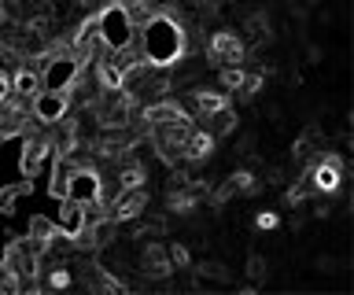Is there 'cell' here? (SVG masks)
<instances>
[{
	"label": "cell",
	"instance_id": "obj_1",
	"mask_svg": "<svg viewBox=\"0 0 354 295\" xmlns=\"http://www.w3.org/2000/svg\"><path fill=\"white\" fill-rule=\"evenodd\" d=\"M137 45H140V56L148 63H155V67H174L185 56V26L166 12H155L144 23V41H137Z\"/></svg>",
	"mask_w": 354,
	"mask_h": 295
},
{
	"label": "cell",
	"instance_id": "obj_2",
	"mask_svg": "<svg viewBox=\"0 0 354 295\" xmlns=\"http://www.w3.org/2000/svg\"><path fill=\"white\" fill-rule=\"evenodd\" d=\"M85 111L96 118L100 129H118V126H126L140 107L129 100V93L122 89V85H111V89H96V96L85 104Z\"/></svg>",
	"mask_w": 354,
	"mask_h": 295
},
{
	"label": "cell",
	"instance_id": "obj_3",
	"mask_svg": "<svg viewBox=\"0 0 354 295\" xmlns=\"http://www.w3.org/2000/svg\"><path fill=\"white\" fill-rule=\"evenodd\" d=\"M96 19H100V41H104V48H107V52L133 45V37H137V26L129 23L126 8H122L118 0H111V4H107Z\"/></svg>",
	"mask_w": 354,
	"mask_h": 295
},
{
	"label": "cell",
	"instance_id": "obj_4",
	"mask_svg": "<svg viewBox=\"0 0 354 295\" xmlns=\"http://www.w3.org/2000/svg\"><path fill=\"white\" fill-rule=\"evenodd\" d=\"M248 59V45L236 30H214L207 41V63L214 67H236V63Z\"/></svg>",
	"mask_w": 354,
	"mask_h": 295
},
{
	"label": "cell",
	"instance_id": "obj_5",
	"mask_svg": "<svg viewBox=\"0 0 354 295\" xmlns=\"http://www.w3.org/2000/svg\"><path fill=\"white\" fill-rule=\"evenodd\" d=\"M82 70V63L74 56H48V63L41 67V89H52V93H71V85Z\"/></svg>",
	"mask_w": 354,
	"mask_h": 295
},
{
	"label": "cell",
	"instance_id": "obj_6",
	"mask_svg": "<svg viewBox=\"0 0 354 295\" xmlns=\"http://www.w3.org/2000/svg\"><path fill=\"white\" fill-rule=\"evenodd\" d=\"M137 269H140L148 280H166V277H170L174 266H170V255H166V244H162V240H140Z\"/></svg>",
	"mask_w": 354,
	"mask_h": 295
},
{
	"label": "cell",
	"instance_id": "obj_7",
	"mask_svg": "<svg viewBox=\"0 0 354 295\" xmlns=\"http://www.w3.org/2000/svg\"><path fill=\"white\" fill-rule=\"evenodd\" d=\"M144 207H148V189H122L115 192V200L107 203V218L111 222H133V218H140L144 214Z\"/></svg>",
	"mask_w": 354,
	"mask_h": 295
},
{
	"label": "cell",
	"instance_id": "obj_8",
	"mask_svg": "<svg viewBox=\"0 0 354 295\" xmlns=\"http://www.w3.org/2000/svg\"><path fill=\"white\" fill-rule=\"evenodd\" d=\"M71 93H52V89H41L33 96V118L37 122H59V118L71 115Z\"/></svg>",
	"mask_w": 354,
	"mask_h": 295
},
{
	"label": "cell",
	"instance_id": "obj_9",
	"mask_svg": "<svg viewBox=\"0 0 354 295\" xmlns=\"http://www.w3.org/2000/svg\"><path fill=\"white\" fill-rule=\"evenodd\" d=\"M188 115L192 118H210L218 115L221 107H232V96L221 89H188Z\"/></svg>",
	"mask_w": 354,
	"mask_h": 295
},
{
	"label": "cell",
	"instance_id": "obj_10",
	"mask_svg": "<svg viewBox=\"0 0 354 295\" xmlns=\"http://www.w3.org/2000/svg\"><path fill=\"white\" fill-rule=\"evenodd\" d=\"M214 144L218 140L210 137L207 126H192V133H188L185 148H181V162H207L210 155H214Z\"/></svg>",
	"mask_w": 354,
	"mask_h": 295
},
{
	"label": "cell",
	"instance_id": "obj_11",
	"mask_svg": "<svg viewBox=\"0 0 354 295\" xmlns=\"http://www.w3.org/2000/svg\"><path fill=\"white\" fill-rule=\"evenodd\" d=\"M199 203H203V196H196L192 189H166V211L177 214V218H192L199 211Z\"/></svg>",
	"mask_w": 354,
	"mask_h": 295
},
{
	"label": "cell",
	"instance_id": "obj_12",
	"mask_svg": "<svg viewBox=\"0 0 354 295\" xmlns=\"http://www.w3.org/2000/svg\"><path fill=\"white\" fill-rule=\"evenodd\" d=\"M11 89L22 93V96H37L41 93V67H33L30 59H22L15 74H11Z\"/></svg>",
	"mask_w": 354,
	"mask_h": 295
},
{
	"label": "cell",
	"instance_id": "obj_13",
	"mask_svg": "<svg viewBox=\"0 0 354 295\" xmlns=\"http://www.w3.org/2000/svg\"><path fill=\"white\" fill-rule=\"evenodd\" d=\"M44 269V277H37L41 280V292H63V288H74V273H71V266H41Z\"/></svg>",
	"mask_w": 354,
	"mask_h": 295
},
{
	"label": "cell",
	"instance_id": "obj_14",
	"mask_svg": "<svg viewBox=\"0 0 354 295\" xmlns=\"http://www.w3.org/2000/svg\"><path fill=\"white\" fill-rule=\"evenodd\" d=\"M236 122H240V118H236V107H221L218 115H210V118H203V126L210 129V137H214V140H221V137H229L232 129H236Z\"/></svg>",
	"mask_w": 354,
	"mask_h": 295
},
{
	"label": "cell",
	"instance_id": "obj_15",
	"mask_svg": "<svg viewBox=\"0 0 354 295\" xmlns=\"http://www.w3.org/2000/svg\"><path fill=\"white\" fill-rule=\"evenodd\" d=\"M118 4L126 8L129 23L137 26V30H140L144 23H148V19H151L155 12H159V0H118Z\"/></svg>",
	"mask_w": 354,
	"mask_h": 295
},
{
	"label": "cell",
	"instance_id": "obj_16",
	"mask_svg": "<svg viewBox=\"0 0 354 295\" xmlns=\"http://www.w3.org/2000/svg\"><path fill=\"white\" fill-rule=\"evenodd\" d=\"M314 200V189H310V181H306V173H299L295 184H288L284 189V203L292 207V211H303V207Z\"/></svg>",
	"mask_w": 354,
	"mask_h": 295
},
{
	"label": "cell",
	"instance_id": "obj_17",
	"mask_svg": "<svg viewBox=\"0 0 354 295\" xmlns=\"http://www.w3.org/2000/svg\"><path fill=\"white\" fill-rule=\"evenodd\" d=\"M229 178H232V184H236V196H259L262 192V178L254 170H248V166L232 170Z\"/></svg>",
	"mask_w": 354,
	"mask_h": 295
},
{
	"label": "cell",
	"instance_id": "obj_18",
	"mask_svg": "<svg viewBox=\"0 0 354 295\" xmlns=\"http://www.w3.org/2000/svg\"><path fill=\"white\" fill-rule=\"evenodd\" d=\"M243 82H248V70H243V63H236V67H218V85H221V93L232 96Z\"/></svg>",
	"mask_w": 354,
	"mask_h": 295
},
{
	"label": "cell",
	"instance_id": "obj_19",
	"mask_svg": "<svg viewBox=\"0 0 354 295\" xmlns=\"http://www.w3.org/2000/svg\"><path fill=\"white\" fill-rule=\"evenodd\" d=\"M26 233L37 236V240H44V244H52V240L59 236V225H55L52 218H44V214H33L30 225H26Z\"/></svg>",
	"mask_w": 354,
	"mask_h": 295
},
{
	"label": "cell",
	"instance_id": "obj_20",
	"mask_svg": "<svg viewBox=\"0 0 354 295\" xmlns=\"http://www.w3.org/2000/svg\"><path fill=\"white\" fill-rule=\"evenodd\" d=\"M155 236H166V218H159V214L148 218V222H140V225L129 233L133 244H140V240H155Z\"/></svg>",
	"mask_w": 354,
	"mask_h": 295
},
{
	"label": "cell",
	"instance_id": "obj_21",
	"mask_svg": "<svg viewBox=\"0 0 354 295\" xmlns=\"http://www.w3.org/2000/svg\"><path fill=\"white\" fill-rule=\"evenodd\" d=\"M262 89H266V74L259 70V74H248V82H243V85H240V89L232 93V96H236L240 104H251V100H254V96H259Z\"/></svg>",
	"mask_w": 354,
	"mask_h": 295
},
{
	"label": "cell",
	"instance_id": "obj_22",
	"mask_svg": "<svg viewBox=\"0 0 354 295\" xmlns=\"http://www.w3.org/2000/svg\"><path fill=\"white\" fill-rule=\"evenodd\" d=\"M166 255H170L174 269H192V251H188V244H181V240H170V244H166Z\"/></svg>",
	"mask_w": 354,
	"mask_h": 295
},
{
	"label": "cell",
	"instance_id": "obj_23",
	"mask_svg": "<svg viewBox=\"0 0 354 295\" xmlns=\"http://www.w3.org/2000/svg\"><path fill=\"white\" fill-rule=\"evenodd\" d=\"M192 269L199 273V277H210V280H221V284L229 280V269H225V262H218V258H203V262H196Z\"/></svg>",
	"mask_w": 354,
	"mask_h": 295
},
{
	"label": "cell",
	"instance_id": "obj_24",
	"mask_svg": "<svg viewBox=\"0 0 354 295\" xmlns=\"http://www.w3.org/2000/svg\"><path fill=\"white\" fill-rule=\"evenodd\" d=\"M248 277H251V284H262L266 277H270V262H266V255H259V251H251L248 255Z\"/></svg>",
	"mask_w": 354,
	"mask_h": 295
},
{
	"label": "cell",
	"instance_id": "obj_25",
	"mask_svg": "<svg viewBox=\"0 0 354 295\" xmlns=\"http://www.w3.org/2000/svg\"><path fill=\"white\" fill-rule=\"evenodd\" d=\"M19 292H22V280L0 262V295H19Z\"/></svg>",
	"mask_w": 354,
	"mask_h": 295
},
{
	"label": "cell",
	"instance_id": "obj_26",
	"mask_svg": "<svg viewBox=\"0 0 354 295\" xmlns=\"http://www.w3.org/2000/svg\"><path fill=\"white\" fill-rule=\"evenodd\" d=\"M277 225H281V214L277 211H259L254 214V229H259V233H273Z\"/></svg>",
	"mask_w": 354,
	"mask_h": 295
},
{
	"label": "cell",
	"instance_id": "obj_27",
	"mask_svg": "<svg viewBox=\"0 0 354 295\" xmlns=\"http://www.w3.org/2000/svg\"><path fill=\"white\" fill-rule=\"evenodd\" d=\"M284 181H288V170L281 166V162L266 166V178H262V184H284Z\"/></svg>",
	"mask_w": 354,
	"mask_h": 295
},
{
	"label": "cell",
	"instance_id": "obj_28",
	"mask_svg": "<svg viewBox=\"0 0 354 295\" xmlns=\"http://www.w3.org/2000/svg\"><path fill=\"white\" fill-rule=\"evenodd\" d=\"M314 266H317L321 273H336V269H343V266H347V262H336L332 255H317V258H314Z\"/></svg>",
	"mask_w": 354,
	"mask_h": 295
},
{
	"label": "cell",
	"instance_id": "obj_29",
	"mask_svg": "<svg viewBox=\"0 0 354 295\" xmlns=\"http://www.w3.org/2000/svg\"><path fill=\"white\" fill-rule=\"evenodd\" d=\"M306 63H314V67H317V63H325V48H321L317 45V41H306Z\"/></svg>",
	"mask_w": 354,
	"mask_h": 295
},
{
	"label": "cell",
	"instance_id": "obj_30",
	"mask_svg": "<svg viewBox=\"0 0 354 295\" xmlns=\"http://www.w3.org/2000/svg\"><path fill=\"white\" fill-rule=\"evenodd\" d=\"M254 151V133H240L236 137V155H251Z\"/></svg>",
	"mask_w": 354,
	"mask_h": 295
},
{
	"label": "cell",
	"instance_id": "obj_31",
	"mask_svg": "<svg viewBox=\"0 0 354 295\" xmlns=\"http://www.w3.org/2000/svg\"><path fill=\"white\" fill-rule=\"evenodd\" d=\"M266 118H270L273 126H281L284 122V107L281 104H266Z\"/></svg>",
	"mask_w": 354,
	"mask_h": 295
},
{
	"label": "cell",
	"instance_id": "obj_32",
	"mask_svg": "<svg viewBox=\"0 0 354 295\" xmlns=\"http://www.w3.org/2000/svg\"><path fill=\"white\" fill-rule=\"evenodd\" d=\"M328 214H332V207H328V203H321V207H314V218H317V222H325Z\"/></svg>",
	"mask_w": 354,
	"mask_h": 295
},
{
	"label": "cell",
	"instance_id": "obj_33",
	"mask_svg": "<svg viewBox=\"0 0 354 295\" xmlns=\"http://www.w3.org/2000/svg\"><path fill=\"white\" fill-rule=\"evenodd\" d=\"M299 229H306V214H295L292 218V233H299Z\"/></svg>",
	"mask_w": 354,
	"mask_h": 295
},
{
	"label": "cell",
	"instance_id": "obj_34",
	"mask_svg": "<svg viewBox=\"0 0 354 295\" xmlns=\"http://www.w3.org/2000/svg\"><path fill=\"white\" fill-rule=\"evenodd\" d=\"M8 26V12H4V4H0V30Z\"/></svg>",
	"mask_w": 354,
	"mask_h": 295
},
{
	"label": "cell",
	"instance_id": "obj_35",
	"mask_svg": "<svg viewBox=\"0 0 354 295\" xmlns=\"http://www.w3.org/2000/svg\"><path fill=\"white\" fill-rule=\"evenodd\" d=\"M288 4H292V0H288ZM310 4H314V0H310Z\"/></svg>",
	"mask_w": 354,
	"mask_h": 295
}]
</instances>
